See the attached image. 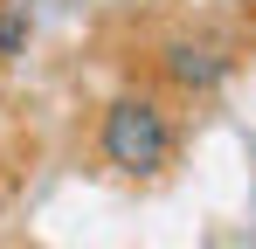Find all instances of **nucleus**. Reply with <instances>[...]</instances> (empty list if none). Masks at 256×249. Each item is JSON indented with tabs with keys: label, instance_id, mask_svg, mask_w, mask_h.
I'll use <instances>...</instances> for the list:
<instances>
[{
	"label": "nucleus",
	"instance_id": "1",
	"mask_svg": "<svg viewBox=\"0 0 256 249\" xmlns=\"http://www.w3.org/2000/svg\"><path fill=\"white\" fill-rule=\"evenodd\" d=\"M97 152H104V166H118L132 180H152L173 160V118L160 111V97H138V90L111 97V111L97 124Z\"/></svg>",
	"mask_w": 256,
	"mask_h": 249
},
{
	"label": "nucleus",
	"instance_id": "2",
	"mask_svg": "<svg viewBox=\"0 0 256 249\" xmlns=\"http://www.w3.org/2000/svg\"><path fill=\"white\" fill-rule=\"evenodd\" d=\"M222 70H228V62H222L214 48H201V42H173L166 48V76L180 83V90H214Z\"/></svg>",
	"mask_w": 256,
	"mask_h": 249
},
{
	"label": "nucleus",
	"instance_id": "4",
	"mask_svg": "<svg viewBox=\"0 0 256 249\" xmlns=\"http://www.w3.org/2000/svg\"><path fill=\"white\" fill-rule=\"evenodd\" d=\"M250 7H256V0H250Z\"/></svg>",
	"mask_w": 256,
	"mask_h": 249
},
{
	"label": "nucleus",
	"instance_id": "3",
	"mask_svg": "<svg viewBox=\"0 0 256 249\" xmlns=\"http://www.w3.org/2000/svg\"><path fill=\"white\" fill-rule=\"evenodd\" d=\"M21 42H28V7H14L0 21V56H21Z\"/></svg>",
	"mask_w": 256,
	"mask_h": 249
}]
</instances>
